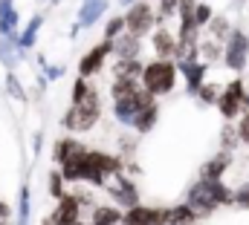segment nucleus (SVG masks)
Segmentation results:
<instances>
[{
	"label": "nucleus",
	"instance_id": "nucleus-1",
	"mask_svg": "<svg viewBox=\"0 0 249 225\" xmlns=\"http://www.w3.org/2000/svg\"><path fill=\"white\" fill-rule=\"evenodd\" d=\"M226 199H229V191H226L223 185L203 179L200 185H194V188H191L188 208L194 211V217H206V214H212V211H214L220 202H226Z\"/></svg>",
	"mask_w": 249,
	"mask_h": 225
},
{
	"label": "nucleus",
	"instance_id": "nucleus-2",
	"mask_svg": "<svg viewBox=\"0 0 249 225\" xmlns=\"http://www.w3.org/2000/svg\"><path fill=\"white\" fill-rule=\"evenodd\" d=\"M99 118V96L96 90H87L78 101H72V110L64 115V124L70 130H90Z\"/></svg>",
	"mask_w": 249,
	"mask_h": 225
},
{
	"label": "nucleus",
	"instance_id": "nucleus-3",
	"mask_svg": "<svg viewBox=\"0 0 249 225\" xmlns=\"http://www.w3.org/2000/svg\"><path fill=\"white\" fill-rule=\"evenodd\" d=\"M142 81H145V87H148L151 96L168 93L174 87V66L168 61H154L151 66L142 69Z\"/></svg>",
	"mask_w": 249,
	"mask_h": 225
},
{
	"label": "nucleus",
	"instance_id": "nucleus-4",
	"mask_svg": "<svg viewBox=\"0 0 249 225\" xmlns=\"http://www.w3.org/2000/svg\"><path fill=\"white\" fill-rule=\"evenodd\" d=\"M124 23H127V29H130L133 38H136V35H145V32L151 29V23H154V12H151V6H145V3L130 6Z\"/></svg>",
	"mask_w": 249,
	"mask_h": 225
},
{
	"label": "nucleus",
	"instance_id": "nucleus-5",
	"mask_svg": "<svg viewBox=\"0 0 249 225\" xmlns=\"http://www.w3.org/2000/svg\"><path fill=\"white\" fill-rule=\"evenodd\" d=\"M124 223L127 225H162V223H168V211H162V208H142V205H133V208L124 214Z\"/></svg>",
	"mask_w": 249,
	"mask_h": 225
},
{
	"label": "nucleus",
	"instance_id": "nucleus-6",
	"mask_svg": "<svg viewBox=\"0 0 249 225\" xmlns=\"http://www.w3.org/2000/svg\"><path fill=\"white\" fill-rule=\"evenodd\" d=\"M247 52H249V41L244 38V32H232L229 35V49H226V64L232 69H241L247 64Z\"/></svg>",
	"mask_w": 249,
	"mask_h": 225
},
{
	"label": "nucleus",
	"instance_id": "nucleus-7",
	"mask_svg": "<svg viewBox=\"0 0 249 225\" xmlns=\"http://www.w3.org/2000/svg\"><path fill=\"white\" fill-rule=\"evenodd\" d=\"M84 156H87V150H84L78 142H72V139H64V142H58V147H55V159L61 162V168L81 162Z\"/></svg>",
	"mask_w": 249,
	"mask_h": 225
},
{
	"label": "nucleus",
	"instance_id": "nucleus-8",
	"mask_svg": "<svg viewBox=\"0 0 249 225\" xmlns=\"http://www.w3.org/2000/svg\"><path fill=\"white\" fill-rule=\"evenodd\" d=\"M53 223L55 225H72L78 223V199L75 196H61L55 214H53Z\"/></svg>",
	"mask_w": 249,
	"mask_h": 225
},
{
	"label": "nucleus",
	"instance_id": "nucleus-9",
	"mask_svg": "<svg viewBox=\"0 0 249 225\" xmlns=\"http://www.w3.org/2000/svg\"><path fill=\"white\" fill-rule=\"evenodd\" d=\"M244 98H247V96H244L241 84L235 81V84H232V87H229V90H226V93L220 96V112H223L226 118H232V115L238 112V107L244 104Z\"/></svg>",
	"mask_w": 249,
	"mask_h": 225
},
{
	"label": "nucleus",
	"instance_id": "nucleus-10",
	"mask_svg": "<svg viewBox=\"0 0 249 225\" xmlns=\"http://www.w3.org/2000/svg\"><path fill=\"white\" fill-rule=\"evenodd\" d=\"M110 52V44H102V47H96L90 55H84V61L78 64V72H81V78H87V75H93L99 66H102V61H105V55Z\"/></svg>",
	"mask_w": 249,
	"mask_h": 225
},
{
	"label": "nucleus",
	"instance_id": "nucleus-11",
	"mask_svg": "<svg viewBox=\"0 0 249 225\" xmlns=\"http://www.w3.org/2000/svg\"><path fill=\"white\" fill-rule=\"evenodd\" d=\"M15 26H18V15L12 9V0H0V32H3V38L15 41Z\"/></svg>",
	"mask_w": 249,
	"mask_h": 225
},
{
	"label": "nucleus",
	"instance_id": "nucleus-12",
	"mask_svg": "<svg viewBox=\"0 0 249 225\" xmlns=\"http://www.w3.org/2000/svg\"><path fill=\"white\" fill-rule=\"evenodd\" d=\"M105 6H107V0H84V6H81V15H78V26H87V23H93L102 12H105Z\"/></svg>",
	"mask_w": 249,
	"mask_h": 225
},
{
	"label": "nucleus",
	"instance_id": "nucleus-13",
	"mask_svg": "<svg viewBox=\"0 0 249 225\" xmlns=\"http://www.w3.org/2000/svg\"><path fill=\"white\" fill-rule=\"evenodd\" d=\"M142 72V66L136 61H122L116 64V81H136V75Z\"/></svg>",
	"mask_w": 249,
	"mask_h": 225
},
{
	"label": "nucleus",
	"instance_id": "nucleus-14",
	"mask_svg": "<svg viewBox=\"0 0 249 225\" xmlns=\"http://www.w3.org/2000/svg\"><path fill=\"white\" fill-rule=\"evenodd\" d=\"M93 225H119V211L116 208H96Z\"/></svg>",
	"mask_w": 249,
	"mask_h": 225
},
{
	"label": "nucleus",
	"instance_id": "nucleus-15",
	"mask_svg": "<svg viewBox=\"0 0 249 225\" xmlns=\"http://www.w3.org/2000/svg\"><path fill=\"white\" fill-rule=\"evenodd\" d=\"M116 52L124 58V61H133L136 52H139V44H136V38L130 35V38H122V41H116Z\"/></svg>",
	"mask_w": 249,
	"mask_h": 225
},
{
	"label": "nucleus",
	"instance_id": "nucleus-16",
	"mask_svg": "<svg viewBox=\"0 0 249 225\" xmlns=\"http://www.w3.org/2000/svg\"><path fill=\"white\" fill-rule=\"evenodd\" d=\"M191 220H194V211H191L188 205H180V208L168 211V223L171 225H188Z\"/></svg>",
	"mask_w": 249,
	"mask_h": 225
},
{
	"label": "nucleus",
	"instance_id": "nucleus-17",
	"mask_svg": "<svg viewBox=\"0 0 249 225\" xmlns=\"http://www.w3.org/2000/svg\"><path fill=\"white\" fill-rule=\"evenodd\" d=\"M229 159L226 156H217V159H212L209 165H206V170H203V179H209V182H217V176L223 173V165H226Z\"/></svg>",
	"mask_w": 249,
	"mask_h": 225
},
{
	"label": "nucleus",
	"instance_id": "nucleus-18",
	"mask_svg": "<svg viewBox=\"0 0 249 225\" xmlns=\"http://www.w3.org/2000/svg\"><path fill=\"white\" fill-rule=\"evenodd\" d=\"M154 121H157V107L151 104V107H145V110L136 115V121H133V124H136L139 130H151V124H154Z\"/></svg>",
	"mask_w": 249,
	"mask_h": 225
},
{
	"label": "nucleus",
	"instance_id": "nucleus-19",
	"mask_svg": "<svg viewBox=\"0 0 249 225\" xmlns=\"http://www.w3.org/2000/svg\"><path fill=\"white\" fill-rule=\"evenodd\" d=\"M154 47L160 49V55H171V52H174V41H171V35L162 32V29H160V35L154 38Z\"/></svg>",
	"mask_w": 249,
	"mask_h": 225
},
{
	"label": "nucleus",
	"instance_id": "nucleus-20",
	"mask_svg": "<svg viewBox=\"0 0 249 225\" xmlns=\"http://www.w3.org/2000/svg\"><path fill=\"white\" fill-rule=\"evenodd\" d=\"M18 225H29V191L20 188V214H18Z\"/></svg>",
	"mask_w": 249,
	"mask_h": 225
},
{
	"label": "nucleus",
	"instance_id": "nucleus-21",
	"mask_svg": "<svg viewBox=\"0 0 249 225\" xmlns=\"http://www.w3.org/2000/svg\"><path fill=\"white\" fill-rule=\"evenodd\" d=\"M38 26H41V17H32V20H29V26H26V32H23V38H20V47H29V44L35 41Z\"/></svg>",
	"mask_w": 249,
	"mask_h": 225
},
{
	"label": "nucleus",
	"instance_id": "nucleus-22",
	"mask_svg": "<svg viewBox=\"0 0 249 225\" xmlns=\"http://www.w3.org/2000/svg\"><path fill=\"white\" fill-rule=\"evenodd\" d=\"M6 87H9V93H12L15 98H23V90H20V84H18V78H15L12 72L6 75Z\"/></svg>",
	"mask_w": 249,
	"mask_h": 225
},
{
	"label": "nucleus",
	"instance_id": "nucleus-23",
	"mask_svg": "<svg viewBox=\"0 0 249 225\" xmlns=\"http://www.w3.org/2000/svg\"><path fill=\"white\" fill-rule=\"evenodd\" d=\"M50 191H53V196H64V191H61V176H58V173H53V176H50Z\"/></svg>",
	"mask_w": 249,
	"mask_h": 225
},
{
	"label": "nucleus",
	"instance_id": "nucleus-24",
	"mask_svg": "<svg viewBox=\"0 0 249 225\" xmlns=\"http://www.w3.org/2000/svg\"><path fill=\"white\" fill-rule=\"evenodd\" d=\"M122 17H113L110 23H107V38H113V35H119V29H122Z\"/></svg>",
	"mask_w": 249,
	"mask_h": 225
},
{
	"label": "nucleus",
	"instance_id": "nucleus-25",
	"mask_svg": "<svg viewBox=\"0 0 249 225\" xmlns=\"http://www.w3.org/2000/svg\"><path fill=\"white\" fill-rule=\"evenodd\" d=\"M235 199H238V205H241V208H249V185L238 191V196H235Z\"/></svg>",
	"mask_w": 249,
	"mask_h": 225
},
{
	"label": "nucleus",
	"instance_id": "nucleus-26",
	"mask_svg": "<svg viewBox=\"0 0 249 225\" xmlns=\"http://www.w3.org/2000/svg\"><path fill=\"white\" fill-rule=\"evenodd\" d=\"M238 133H241V139L249 145V115H244V121H241V127H238Z\"/></svg>",
	"mask_w": 249,
	"mask_h": 225
},
{
	"label": "nucleus",
	"instance_id": "nucleus-27",
	"mask_svg": "<svg viewBox=\"0 0 249 225\" xmlns=\"http://www.w3.org/2000/svg\"><path fill=\"white\" fill-rule=\"evenodd\" d=\"M9 217V205L6 202H0V220H6Z\"/></svg>",
	"mask_w": 249,
	"mask_h": 225
},
{
	"label": "nucleus",
	"instance_id": "nucleus-28",
	"mask_svg": "<svg viewBox=\"0 0 249 225\" xmlns=\"http://www.w3.org/2000/svg\"><path fill=\"white\" fill-rule=\"evenodd\" d=\"M0 225H6V220H0Z\"/></svg>",
	"mask_w": 249,
	"mask_h": 225
},
{
	"label": "nucleus",
	"instance_id": "nucleus-29",
	"mask_svg": "<svg viewBox=\"0 0 249 225\" xmlns=\"http://www.w3.org/2000/svg\"><path fill=\"white\" fill-rule=\"evenodd\" d=\"M44 225H53V223H44Z\"/></svg>",
	"mask_w": 249,
	"mask_h": 225
}]
</instances>
